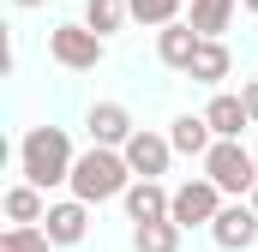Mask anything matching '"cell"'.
<instances>
[{
  "label": "cell",
  "mask_w": 258,
  "mask_h": 252,
  "mask_svg": "<svg viewBox=\"0 0 258 252\" xmlns=\"http://www.w3.org/2000/svg\"><path fill=\"white\" fill-rule=\"evenodd\" d=\"M72 198H84V204H108V198H126L132 186V162L126 150H114V144H90L78 162H72Z\"/></svg>",
  "instance_id": "obj_1"
},
{
  "label": "cell",
  "mask_w": 258,
  "mask_h": 252,
  "mask_svg": "<svg viewBox=\"0 0 258 252\" xmlns=\"http://www.w3.org/2000/svg\"><path fill=\"white\" fill-rule=\"evenodd\" d=\"M18 162H24V180H36V186H60L72 180V138H66L60 126H30L24 132V144H18Z\"/></svg>",
  "instance_id": "obj_2"
},
{
  "label": "cell",
  "mask_w": 258,
  "mask_h": 252,
  "mask_svg": "<svg viewBox=\"0 0 258 252\" xmlns=\"http://www.w3.org/2000/svg\"><path fill=\"white\" fill-rule=\"evenodd\" d=\"M204 174H210L222 192L246 198V192L258 186V150H246L240 138H216V144L204 150Z\"/></svg>",
  "instance_id": "obj_3"
},
{
  "label": "cell",
  "mask_w": 258,
  "mask_h": 252,
  "mask_svg": "<svg viewBox=\"0 0 258 252\" xmlns=\"http://www.w3.org/2000/svg\"><path fill=\"white\" fill-rule=\"evenodd\" d=\"M48 54L72 72H90V66L102 60V30H90V24H54L48 30Z\"/></svg>",
  "instance_id": "obj_4"
},
{
  "label": "cell",
  "mask_w": 258,
  "mask_h": 252,
  "mask_svg": "<svg viewBox=\"0 0 258 252\" xmlns=\"http://www.w3.org/2000/svg\"><path fill=\"white\" fill-rule=\"evenodd\" d=\"M216 210H222V186L204 174V180H186V186H174V204H168V216L180 222V228H210L216 222Z\"/></svg>",
  "instance_id": "obj_5"
},
{
  "label": "cell",
  "mask_w": 258,
  "mask_h": 252,
  "mask_svg": "<svg viewBox=\"0 0 258 252\" xmlns=\"http://www.w3.org/2000/svg\"><path fill=\"white\" fill-rule=\"evenodd\" d=\"M210 240H216L222 252L258 246V210H252V198H246V204H222V210H216V222H210Z\"/></svg>",
  "instance_id": "obj_6"
},
{
  "label": "cell",
  "mask_w": 258,
  "mask_h": 252,
  "mask_svg": "<svg viewBox=\"0 0 258 252\" xmlns=\"http://www.w3.org/2000/svg\"><path fill=\"white\" fill-rule=\"evenodd\" d=\"M120 150H126L132 174H144V180H156V174H168V156H174V144H168L162 132H144V126L132 132V138L120 144Z\"/></svg>",
  "instance_id": "obj_7"
},
{
  "label": "cell",
  "mask_w": 258,
  "mask_h": 252,
  "mask_svg": "<svg viewBox=\"0 0 258 252\" xmlns=\"http://www.w3.org/2000/svg\"><path fill=\"white\" fill-rule=\"evenodd\" d=\"M42 228H48V240H54V246H78V240L90 234V204H84V198H66V204H48Z\"/></svg>",
  "instance_id": "obj_8"
},
{
  "label": "cell",
  "mask_w": 258,
  "mask_h": 252,
  "mask_svg": "<svg viewBox=\"0 0 258 252\" xmlns=\"http://www.w3.org/2000/svg\"><path fill=\"white\" fill-rule=\"evenodd\" d=\"M84 126H90V144H114V150L138 132V126H132V114L120 108V102H96V108L84 114Z\"/></svg>",
  "instance_id": "obj_9"
},
{
  "label": "cell",
  "mask_w": 258,
  "mask_h": 252,
  "mask_svg": "<svg viewBox=\"0 0 258 252\" xmlns=\"http://www.w3.org/2000/svg\"><path fill=\"white\" fill-rule=\"evenodd\" d=\"M198 42H204V36H198L192 24H180V18L156 30V54H162V66H174V72H186V66H192Z\"/></svg>",
  "instance_id": "obj_10"
},
{
  "label": "cell",
  "mask_w": 258,
  "mask_h": 252,
  "mask_svg": "<svg viewBox=\"0 0 258 252\" xmlns=\"http://www.w3.org/2000/svg\"><path fill=\"white\" fill-rule=\"evenodd\" d=\"M228 72H234V54L222 48V36H204L198 54H192V66H186V78H198V84H222Z\"/></svg>",
  "instance_id": "obj_11"
},
{
  "label": "cell",
  "mask_w": 258,
  "mask_h": 252,
  "mask_svg": "<svg viewBox=\"0 0 258 252\" xmlns=\"http://www.w3.org/2000/svg\"><path fill=\"white\" fill-rule=\"evenodd\" d=\"M168 204H174V192H162L156 180H144V174L126 186V216L132 222H156V216H168Z\"/></svg>",
  "instance_id": "obj_12"
},
{
  "label": "cell",
  "mask_w": 258,
  "mask_h": 252,
  "mask_svg": "<svg viewBox=\"0 0 258 252\" xmlns=\"http://www.w3.org/2000/svg\"><path fill=\"white\" fill-rule=\"evenodd\" d=\"M204 120H210V132L216 138H240V126H252V114H246V96H210V108H204Z\"/></svg>",
  "instance_id": "obj_13"
},
{
  "label": "cell",
  "mask_w": 258,
  "mask_h": 252,
  "mask_svg": "<svg viewBox=\"0 0 258 252\" xmlns=\"http://www.w3.org/2000/svg\"><path fill=\"white\" fill-rule=\"evenodd\" d=\"M132 252H180V222H174V216L132 222Z\"/></svg>",
  "instance_id": "obj_14"
},
{
  "label": "cell",
  "mask_w": 258,
  "mask_h": 252,
  "mask_svg": "<svg viewBox=\"0 0 258 252\" xmlns=\"http://www.w3.org/2000/svg\"><path fill=\"white\" fill-rule=\"evenodd\" d=\"M168 144H174L180 156H204V150L216 144V132H210V120H204V114H180V120H174V132H168Z\"/></svg>",
  "instance_id": "obj_15"
},
{
  "label": "cell",
  "mask_w": 258,
  "mask_h": 252,
  "mask_svg": "<svg viewBox=\"0 0 258 252\" xmlns=\"http://www.w3.org/2000/svg\"><path fill=\"white\" fill-rule=\"evenodd\" d=\"M234 6H240V0H192V18H186V24H192L198 36H222L228 18H234Z\"/></svg>",
  "instance_id": "obj_16"
},
{
  "label": "cell",
  "mask_w": 258,
  "mask_h": 252,
  "mask_svg": "<svg viewBox=\"0 0 258 252\" xmlns=\"http://www.w3.org/2000/svg\"><path fill=\"white\" fill-rule=\"evenodd\" d=\"M126 18H132V0H84V24L102 30V36H114Z\"/></svg>",
  "instance_id": "obj_17"
},
{
  "label": "cell",
  "mask_w": 258,
  "mask_h": 252,
  "mask_svg": "<svg viewBox=\"0 0 258 252\" xmlns=\"http://www.w3.org/2000/svg\"><path fill=\"white\" fill-rule=\"evenodd\" d=\"M6 216H12V222H42V216H48V204H42V186H36V180L12 186V192H6Z\"/></svg>",
  "instance_id": "obj_18"
},
{
  "label": "cell",
  "mask_w": 258,
  "mask_h": 252,
  "mask_svg": "<svg viewBox=\"0 0 258 252\" xmlns=\"http://www.w3.org/2000/svg\"><path fill=\"white\" fill-rule=\"evenodd\" d=\"M48 228H36V222H12L6 234H0V252H48Z\"/></svg>",
  "instance_id": "obj_19"
},
{
  "label": "cell",
  "mask_w": 258,
  "mask_h": 252,
  "mask_svg": "<svg viewBox=\"0 0 258 252\" xmlns=\"http://www.w3.org/2000/svg\"><path fill=\"white\" fill-rule=\"evenodd\" d=\"M132 18L138 24H174L180 18V0H132Z\"/></svg>",
  "instance_id": "obj_20"
},
{
  "label": "cell",
  "mask_w": 258,
  "mask_h": 252,
  "mask_svg": "<svg viewBox=\"0 0 258 252\" xmlns=\"http://www.w3.org/2000/svg\"><path fill=\"white\" fill-rule=\"evenodd\" d=\"M240 96H246V114H252V126H258V78H246V84H240Z\"/></svg>",
  "instance_id": "obj_21"
},
{
  "label": "cell",
  "mask_w": 258,
  "mask_h": 252,
  "mask_svg": "<svg viewBox=\"0 0 258 252\" xmlns=\"http://www.w3.org/2000/svg\"><path fill=\"white\" fill-rule=\"evenodd\" d=\"M12 6H42V0H12Z\"/></svg>",
  "instance_id": "obj_22"
},
{
  "label": "cell",
  "mask_w": 258,
  "mask_h": 252,
  "mask_svg": "<svg viewBox=\"0 0 258 252\" xmlns=\"http://www.w3.org/2000/svg\"><path fill=\"white\" fill-rule=\"evenodd\" d=\"M240 6H246V12H258V0H240Z\"/></svg>",
  "instance_id": "obj_23"
},
{
  "label": "cell",
  "mask_w": 258,
  "mask_h": 252,
  "mask_svg": "<svg viewBox=\"0 0 258 252\" xmlns=\"http://www.w3.org/2000/svg\"><path fill=\"white\" fill-rule=\"evenodd\" d=\"M246 198H252V210H258V186H252V192H246Z\"/></svg>",
  "instance_id": "obj_24"
}]
</instances>
